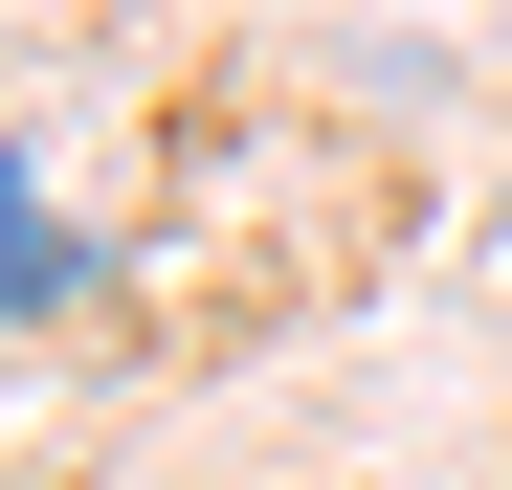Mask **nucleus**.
I'll list each match as a JSON object with an SVG mask.
<instances>
[{"instance_id":"obj_1","label":"nucleus","mask_w":512,"mask_h":490,"mask_svg":"<svg viewBox=\"0 0 512 490\" xmlns=\"http://www.w3.org/2000/svg\"><path fill=\"white\" fill-rule=\"evenodd\" d=\"M67 290H90V245H67V201L0 156V312H67Z\"/></svg>"}]
</instances>
